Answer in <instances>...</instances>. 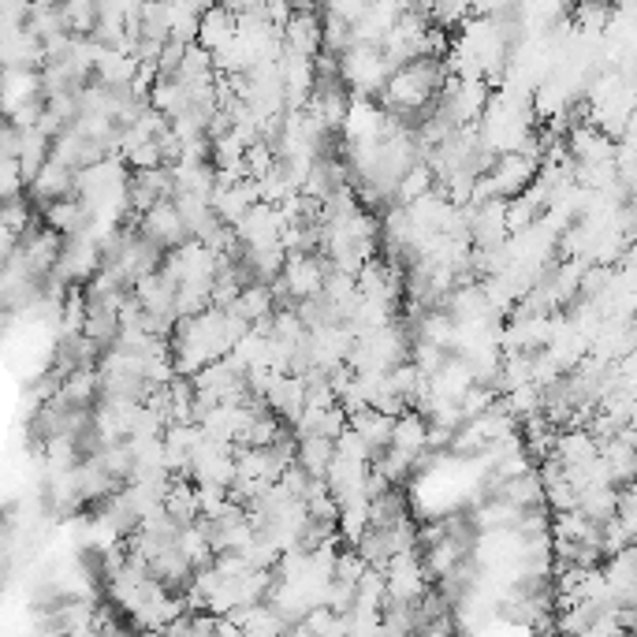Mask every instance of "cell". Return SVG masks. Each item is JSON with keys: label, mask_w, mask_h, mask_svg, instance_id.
Wrapping results in <instances>:
<instances>
[{"label": "cell", "mask_w": 637, "mask_h": 637, "mask_svg": "<svg viewBox=\"0 0 637 637\" xmlns=\"http://www.w3.org/2000/svg\"><path fill=\"white\" fill-rule=\"evenodd\" d=\"M392 75H395L392 56L384 53V45H377V41L354 38L339 53V79H343V86L354 97H380Z\"/></svg>", "instance_id": "cell-1"}, {"label": "cell", "mask_w": 637, "mask_h": 637, "mask_svg": "<svg viewBox=\"0 0 637 637\" xmlns=\"http://www.w3.org/2000/svg\"><path fill=\"white\" fill-rule=\"evenodd\" d=\"M27 194H30V202H38L41 209L60 202V198L79 194V168H71V164L49 157V161L38 168V176L27 183Z\"/></svg>", "instance_id": "cell-2"}, {"label": "cell", "mask_w": 637, "mask_h": 637, "mask_svg": "<svg viewBox=\"0 0 637 637\" xmlns=\"http://www.w3.org/2000/svg\"><path fill=\"white\" fill-rule=\"evenodd\" d=\"M138 228H142V235H150L153 243H161L164 250H176V246H183L190 239L187 220L179 213L176 198H161L150 213H142Z\"/></svg>", "instance_id": "cell-3"}, {"label": "cell", "mask_w": 637, "mask_h": 637, "mask_svg": "<svg viewBox=\"0 0 637 637\" xmlns=\"http://www.w3.org/2000/svg\"><path fill=\"white\" fill-rule=\"evenodd\" d=\"M284 49L306 56L325 53V15L321 8H295L284 23Z\"/></svg>", "instance_id": "cell-4"}, {"label": "cell", "mask_w": 637, "mask_h": 637, "mask_svg": "<svg viewBox=\"0 0 637 637\" xmlns=\"http://www.w3.org/2000/svg\"><path fill=\"white\" fill-rule=\"evenodd\" d=\"M351 429L366 440L369 448H373V455H380L384 448H392V440H395V418L392 414H384V410H377V407L354 410Z\"/></svg>", "instance_id": "cell-5"}, {"label": "cell", "mask_w": 637, "mask_h": 637, "mask_svg": "<svg viewBox=\"0 0 637 637\" xmlns=\"http://www.w3.org/2000/svg\"><path fill=\"white\" fill-rule=\"evenodd\" d=\"M239 34V15L224 8V4H213L202 12V27H198V41H202L209 53H217L220 45H228L231 38Z\"/></svg>", "instance_id": "cell-6"}, {"label": "cell", "mask_w": 637, "mask_h": 637, "mask_svg": "<svg viewBox=\"0 0 637 637\" xmlns=\"http://www.w3.org/2000/svg\"><path fill=\"white\" fill-rule=\"evenodd\" d=\"M45 94V79H41V68H8L4 71V109L12 116L23 101H34V97Z\"/></svg>", "instance_id": "cell-7"}, {"label": "cell", "mask_w": 637, "mask_h": 637, "mask_svg": "<svg viewBox=\"0 0 637 637\" xmlns=\"http://www.w3.org/2000/svg\"><path fill=\"white\" fill-rule=\"evenodd\" d=\"M299 462L313 477L328 481V470L336 462V440L332 436H299Z\"/></svg>", "instance_id": "cell-8"}, {"label": "cell", "mask_w": 637, "mask_h": 637, "mask_svg": "<svg viewBox=\"0 0 637 637\" xmlns=\"http://www.w3.org/2000/svg\"><path fill=\"white\" fill-rule=\"evenodd\" d=\"M429 425L433 421L425 418L421 410H414L410 407L407 414H399L395 418V448H407V451H414V455H421V451L429 448Z\"/></svg>", "instance_id": "cell-9"}, {"label": "cell", "mask_w": 637, "mask_h": 637, "mask_svg": "<svg viewBox=\"0 0 637 637\" xmlns=\"http://www.w3.org/2000/svg\"><path fill=\"white\" fill-rule=\"evenodd\" d=\"M440 187V179H436V168L425 157H421L414 168H410L407 176L399 179V190H395V202H418V198H425V194H433V190Z\"/></svg>", "instance_id": "cell-10"}]
</instances>
